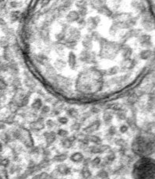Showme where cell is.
Instances as JSON below:
<instances>
[{"mask_svg": "<svg viewBox=\"0 0 155 179\" xmlns=\"http://www.w3.org/2000/svg\"><path fill=\"white\" fill-rule=\"evenodd\" d=\"M99 56L102 58L112 60L116 57L117 54L120 51L121 44L109 41L106 38L101 37L99 41Z\"/></svg>", "mask_w": 155, "mask_h": 179, "instance_id": "3957f363", "label": "cell"}, {"mask_svg": "<svg viewBox=\"0 0 155 179\" xmlns=\"http://www.w3.org/2000/svg\"><path fill=\"white\" fill-rule=\"evenodd\" d=\"M105 3H106V0H90V5L96 10L101 7V6L105 5Z\"/></svg>", "mask_w": 155, "mask_h": 179, "instance_id": "1f68e13d", "label": "cell"}, {"mask_svg": "<svg viewBox=\"0 0 155 179\" xmlns=\"http://www.w3.org/2000/svg\"><path fill=\"white\" fill-rule=\"evenodd\" d=\"M117 133V129L116 127L112 126L111 127H109L108 130V135L110 136H115V134Z\"/></svg>", "mask_w": 155, "mask_h": 179, "instance_id": "681fc988", "label": "cell"}, {"mask_svg": "<svg viewBox=\"0 0 155 179\" xmlns=\"http://www.w3.org/2000/svg\"><path fill=\"white\" fill-rule=\"evenodd\" d=\"M7 87H8L7 83L6 82L5 80H3V79L0 78V91H3V90H5L7 88Z\"/></svg>", "mask_w": 155, "mask_h": 179, "instance_id": "f907efd6", "label": "cell"}, {"mask_svg": "<svg viewBox=\"0 0 155 179\" xmlns=\"http://www.w3.org/2000/svg\"><path fill=\"white\" fill-rule=\"evenodd\" d=\"M128 126H126V125H122V126H120V128H119V131H120V133H126V132L128 131Z\"/></svg>", "mask_w": 155, "mask_h": 179, "instance_id": "6f0895ef", "label": "cell"}, {"mask_svg": "<svg viewBox=\"0 0 155 179\" xmlns=\"http://www.w3.org/2000/svg\"><path fill=\"white\" fill-rule=\"evenodd\" d=\"M80 175L83 179H90L92 176V173L90 171V170L89 169V167L83 166L82 170L80 171Z\"/></svg>", "mask_w": 155, "mask_h": 179, "instance_id": "4316f807", "label": "cell"}, {"mask_svg": "<svg viewBox=\"0 0 155 179\" xmlns=\"http://www.w3.org/2000/svg\"><path fill=\"white\" fill-rule=\"evenodd\" d=\"M101 121L100 120H95L94 121H92L91 123L89 124L88 126H86L84 128H83V133L87 135H89V134H92L95 132L97 131L99 129V128L101 127Z\"/></svg>", "mask_w": 155, "mask_h": 179, "instance_id": "ba28073f", "label": "cell"}, {"mask_svg": "<svg viewBox=\"0 0 155 179\" xmlns=\"http://www.w3.org/2000/svg\"><path fill=\"white\" fill-rule=\"evenodd\" d=\"M77 24L80 25V27H84L85 25L87 24V22H86L83 17H80V19H78Z\"/></svg>", "mask_w": 155, "mask_h": 179, "instance_id": "11a10c76", "label": "cell"}, {"mask_svg": "<svg viewBox=\"0 0 155 179\" xmlns=\"http://www.w3.org/2000/svg\"><path fill=\"white\" fill-rule=\"evenodd\" d=\"M10 164V161L8 158L0 157V166H1V167L6 168V167H9Z\"/></svg>", "mask_w": 155, "mask_h": 179, "instance_id": "7bdbcfd3", "label": "cell"}, {"mask_svg": "<svg viewBox=\"0 0 155 179\" xmlns=\"http://www.w3.org/2000/svg\"><path fill=\"white\" fill-rule=\"evenodd\" d=\"M66 65L67 63L65 60H63V58H58L54 62V68L56 69V70L63 71L66 67Z\"/></svg>", "mask_w": 155, "mask_h": 179, "instance_id": "cb8c5ba5", "label": "cell"}, {"mask_svg": "<svg viewBox=\"0 0 155 179\" xmlns=\"http://www.w3.org/2000/svg\"><path fill=\"white\" fill-rule=\"evenodd\" d=\"M97 11L98 13L107 17H112V15H113V12H112V10H110L106 5L101 6V7L97 9Z\"/></svg>", "mask_w": 155, "mask_h": 179, "instance_id": "7402d4cb", "label": "cell"}, {"mask_svg": "<svg viewBox=\"0 0 155 179\" xmlns=\"http://www.w3.org/2000/svg\"><path fill=\"white\" fill-rule=\"evenodd\" d=\"M66 114L69 117H70L72 119H77L78 116H79V111L76 108H70L66 111Z\"/></svg>", "mask_w": 155, "mask_h": 179, "instance_id": "836d02e7", "label": "cell"}, {"mask_svg": "<svg viewBox=\"0 0 155 179\" xmlns=\"http://www.w3.org/2000/svg\"><path fill=\"white\" fill-rule=\"evenodd\" d=\"M119 30V29L117 27L116 25L113 24L111 26V27H110V29H109V33H110V34L112 35V36H115V35L118 33Z\"/></svg>", "mask_w": 155, "mask_h": 179, "instance_id": "7dc6e473", "label": "cell"}, {"mask_svg": "<svg viewBox=\"0 0 155 179\" xmlns=\"http://www.w3.org/2000/svg\"><path fill=\"white\" fill-rule=\"evenodd\" d=\"M120 51H121L122 56L124 59H129L130 58V56L132 55V49L129 46L121 44V46H120Z\"/></svg>", "mask_w": 155, "mask_h": 179, "instance_id": "2e32d148", "label": "cell"}, {"mask_svg": "<svg viewBox=\"0 0 155 179\" xmlns=\"http://www.w3.org/2000/svg\"><path fill=\"white\" fill-rule=\"evenodd\" d=\"M80 17L78 11L73 10V11H70L68 14L66 15L65 19L69 23H73V22H77L78 19H80Z\"/></svg>", "mask_w": 155, "mask_h": 179, "instance_id": "d6986e66", "label": "cell"}, {"mask_svg": "<svg viewBox=\"0 0 155 179\" xmlns=\"http://www.w3.org/2000/svg\"><path fill=\"white\" fill-rule=\"evenodd\" d=\"M81 128V123L80 122H74L71 126V129L73 131H79Z\"/></svg>", "mask_w": 155, "mask_h": 179, "instance_id": "f5cc1de1", "label": "cell"}, {"mask_svg": "<svg viewBox=\"0 0 155 179\" xmlns=\"http://www.w3.org/2000/svg\"><path fill=\"white\" fill-rule=\"evenodd\" d=\"M68 64L72 69H75L77 66V57L73 53V51H70L68 56Z\"/></svg>", "mask_w": 155, "mask_h": 179, "instance_id": "e0dca14e", "label": "cell"}, {"mask_svg": "<svg viewBox=\"0 0 155 179\" xmlns=\"http://www.w3.org/2000/svg\"><path fill=\"white\" fill-rule=\"evenodd\" d=\"M12 139H14L12 136L11 131L10 132H3L0 134V140L2 143H8L12 141Z\"/></svg>", "mask_w": 155, "mask_h": 179, "instance_id": "603a6c76", "label": "cell"}, {"mask_svg": "<svg viewBox=\"0 0 155 179\" xmlns=\"http://www.w3.org/2000/svg\"><path fill=\"white\" fill-rule=\"evenodd\" d=\"M113 117H114V111H112V110L107 109L106 111H104V113H103L102 119H103V121H104V123L109 124L112 121Z\"/></svg>", "mask_w": 155, "mask_h": 179, "instance_id": "44dd1931", "label": "cell"}, {"mask_svg": "<svg viewBox=\"0 0 155 179\" xmlns=\"http://www.w3.org/2000/svg\"><path fill=\"white\" fill-rule=\"evenodd\" d=\"M93 37L91 34H87L85 35L83 40V46L85 49V50L91 51L93 49Z\"/></svg>", "mask_w": 155, "mask_h": 179, "instance_id": "8fae6325", "label": "cell"}, {"mask_svg": "<svg viewBox=\"0 0 155 179\" xmlns=\"http://www.w3.org/2000/svg\"><path fill=\"white\" fill-rule=\"evenodd\" d=\"M65 46L63 45V43H58L55 45V51L59 56L63 57L65 55Z\"/></svg>", "mask_w": 155, "mask_h": 179, "instance_id": "4dcf8cb0", "label": "cell"}, {"mask_svg": "<svg viewBox=\"0 0 155 179\" xmlns=\"http://www.w3.org/2000/svg\"><path fill=\"white\" fill-rule=\"evenodd\" d=\"M20 128V136H19V140L26 147L31 149L34 146V140H33V138L31 135V133L29 132V130H27L24 128Z\"/></svg>", "mask_w": 155, "mask_h": 179, "instance_id": "277c9868", "label": "cell"}, {"mask_svg": "<svg viewBox=\"0 0 155 179\" xmlns=\"http://www.w3.org/2000/svg\"><path fill=\"white\" fill-rule=\"evenodd\" d=\"M67 158H68V155H67V153H58V154L56 155L55 157H53L52 160H53V162L63 163L64 162Z\"/></svg>", "mask_w": 155, "mask_h": 179, "instance_id": "83f0119b", "label": "cell"}, {"mask_svg": "<svg viewBox=\"0 0 155 179\" xmlns=\"http://www.w3.org/2000/svg\"><path fill=\"white\" fill-rule=\"evenodd\" d=\"M50 111H51L50 107L48 106V105H43L41 110H40V116H42L44 118V117L47 116L50 113Z\"/></svg>", "mask_w": 155, "mask_h": 179, "instance_id": "d590c367", "label": "cell"}, {"mask_svg": "<svg viewBox=\"0 0 155 179\" xmlns=\"http://www.w3.org/2000/svg\"><path fill=\"white\" fill-rule=\"evenodd\" d=\"M133 175L136 179H155V161L143 158L136 164Z\"/></svg>", "mask_w": 155, "mask_h": 179, "instance_id": "7a4b0ae2", "label": "cell"}, {"mask_svg": "<svg viewBox=\"0 0 155 179\" xmlns=\"http://www.w3.org/2000/svg\"><path fill=\"white\" fill-rule=\"evenodd\" d=\"M44 139H45L47 145L50 146L56 140L57 133H56L55 132H52V131L45 132V133H44Z\"/></svg>", "mask_w": 155, "mask_h": 179, "instance_id": "30bf717a", "label": "cell"}, {"mask_svg": "<svg viewBox=\"0 0 155 179\" xmlns=\"http://www.w3.org/2000/svg\"><path fill=\"white\" fill-rule=\"evenodd\" d=\"M0 179H10L7 170L3 168L0 171Z\"/></svg>", "mask_w": 155, "mask_h": 179, "instance_id": "bcb514c9", "label": "cell"}, {"mask_svg": "<svg viewBox=\"0 0 155 179\" xmlns=\"http://www.w3.org/2000/svg\"><path fill=\"white\" fill-rule=\"evenodd\" d=\"M56 170L58 173L59 175L62 176H65V175H68L70 174L71 169L70 167H69L68 165L64 164H60L57 165Z\"/></svg>", "mask_w": 155, "mask_h": 179, "instance_id": "4fadbf2b", "label": "cell"}, {"mask_svg": "<svg viewBox=\"0 0 155 179\" xmlns=\"http://www.w3.org/2000/svg\"><path fill=\"white\" fill-rule=\"evenodd\" d=\"M87 150L89 151L90 153H92V154H97V153H101L106 152V151H108L110 150V146L108 145H94L90 146H88Z\"/></svg>", "mask_w": 155, "mask_h": 179, "instance_id": "52a82bcc", "label": "cell"}, {"mask_svg": "<svg viewBox=\"0 0 155 179\" xmlns=\"http://www.w3.org/2000/svg\"><path fill=\"white\" fill-rule=\"evenodd\" d=\"M43 101L41 98H36L31 104V109L34 111H40L41 108L43 106Z\"/></svg>", "mask_w": 155, "mask_h": 179, "instance_id": "484cf974", "label": "cell"}, {"mask_svg": "<svg viewBox=\"0 0 155 179\" xmlns=\"http://www.w3.org/2000/svg\"><path fill=\"white\" fill-rule=\"evenodd\" d=\"M3 150V144L2 142H0V153Z\"/></svg>", "mask_w": 155, "mask_h": 179, "instance_id": "94428289", "label": "cell"}, {"mask_svg": "<svg viewBox=\"0 0 155 179\" xmlns=\"http://www.w3.org/2000/svg\"><path fill=\"white\" fill-rule=\"evenodd\" d=\"M133 152L140 156H148L155 150V137L146 134L136 138L133 143Z\"/></svg>", "mask_w": 155, "mask_h": 179, "instance_id": "6da1fadb", "label": "cell"}, {"mask_svg": "<svg viewBox=\"0 0 155 179\" xmlns=\"http://www.w3.org/2000/svg\"><path fill=\"white\" fill-rule=\"evenodd\" d=\"M87 138L89 143H92L95 144V145H100L102 142L101 137L97 136V135L89 134V135H87Z\"/></svg>", "mask_w": 155, "mask_h": 179, "instance_id": "d4e9b609", "label": "cell"}, {"mask_svg": "<svg viewBox=\"0 0 155 179\" xmlns=\"http://www.w3.org/2000/svg\"><path fill=\"white\" fill-rule=\"evenodd\" d=\"M56 39L58 42H63L65 40V32L62 31V32L58 33L56 35Z\"/></svg>", "mask_w": 155, "mask_h": 179, "instance_id": "60d3db41", "label": "cell"}, {"mask_svg": "<svg viewBox=\"0 0 155 179\" xmlns=\"http://www.w3.org/2000/svg\"><path fill=\"white\" fill-rule=\"evenodd\" d=\"M71 161H73V163H76V164H80V163H82L83 160H84V156L83 154L82 153L80 152H75L73 153V154L71 155L70 157Z\"/></svg>", "mask_w": 155, "mask_h": 179, "instance_id": "ac0fdd59", "label": "cell"}, {"mask_svg": "<svg viewBox=\"0 0 155 179\" xmlns=\"http://www.w3.org/2000/svg\"><path fill=\"white\" fill-rule=\"evenodd\" d=\"M90 112H91V114H96V113H98L100 111L99 108H96V107H93L92 108L90 109Z\"/></svg>", "mask_w": 155, "mask_h": 179, "instance_id": "91938a15", "label": "cell"}, {"mask_svg": "<svg viewBox=\"0 0 155 179\" xmlns=\"http://www.w3.org/2000/svg\"><path fill=\"white\" fill-rule=\"evenodd\" d=\"M81 37V32L80 31V30H78L76 27H70L69 30V40L71 41H79Z\"/></svg>", "mask_w": 155, "mask_h": 179, "instance_id": "9c48e42d", "label": "cell"}, {"mask_svg": "<svg viewBox=\"0 0 155 179\" xmlns=\"http://www.w3.org/2000/svg\"><path fill=\"white\" fill-rule=\"evenodd\" d=\"M101 163V158L99 157H97L94 158L93 160H91V161H90V165H91L93 167H99Z\"/></svg>", "mask_w": 155, "mask_h": 179, "instance_id": "ab89813d", "label": "cell"}, {"mask_svg": "<svg viewBox=\"0 0 155 179\" xmlns=\"http://www.w3.org/2000/svg\"><path fill=\"white\" fill-rule=\"evenodd\" d=\"M78 12H79V15H80V17H84L87 14V8H83V9L78 10Z\"/></svg>", "mask_w": 155, "mask_h": 179, "instance_id": "db71d44e", "label": "cell"}, {"mask_svg": "<svg viewBox=\"0 0 155 179\" xmlns=\"http://www.w3.org/2000/svg\"><path fill=\"white\" fill-rule=\"evenodd\" d=\"M56 179H59V178H56Z\"/></svg>", "mask_w": 155, "mask_h": 179, "instance_id": "be15d7a7", "label": "cell"}, {"mask_svg": "<svg viewBox=\"0 0 155 179\" xmlns=\"http://www.w3.org/2000/svg\"><path fill=\"white\" fill-rule=\"evenodd\" d=\"M20 12L19 11H13L10 13V18L12 20L15 21V20H17L20 17Z\"/></svg>", "mask_w": 155, "mask_h": 179, "instance_id": "f6af8a7d", "label": "cell"}, {"mask_svg": "<svg viewBox=\"0 0 155 179\" xmlns=\"http://www.w3.org/2000/svg\"><path fill=\"white\" fill-rule=\"evenodd\" d=\"M120 179H123V178H120Z\"/></svg>", "mask_w": 155, "mask_h": 179, "instance_id": "e7e4bbea", "label": "cell"}, {"mask_svg": "<svg viewBox=\"0 0 155 179\" xmlns=\"http://www.w3.org/2000/svg\"><path fill=\"white\" fill-rule=\"evenodd\" d=\"M76 141V137L73 136V137H65V138H63L62 140H61V144L63 146L64 148H66V149H70L73 146L74 143Z\"/></svg>", "mask_w": 155, "mask_h": 179, "instance_id": "9a60e30c", "label": "cell"}, {"mask_svg": "<svg viewBox=\"0 0 155 179\" xmlns=\"http://www.w3.org/2000/svg\"><path fill=\"white\" fill-rule=\"evenodd\" d=\"M4 0H0V3H3Z\"/></svg>", "mask_w": 155, "mask_h": 179, "instance_id": "6125c7cd", "label": "cell"}, {"mask_svg": "<svg viewBox=\"0 0 155 179\" xmlns=\"http://www.w3.org/2000/svg\"><path fill=\"white\" fill-rule=\"evenodd\" d=\"M115 116H116V118L119 120H124V119H126V112L122 110V109H120V110H119V111H117L115 112Z\"/></svg>", "mask_w": 155, "mask_h": 179, "instance_id": "74e56055", "label": "cell"}, {"mask_svg": "<svg viewBox=\"0 0 155 179\" xmlns=\"http://www.w3.org/2000/svg\"><path fill=\"white\" fill-rule=\"evenodd\" d=\"M76 6L78 10H80L83 8H87V1H85V0H79L77 3H76Z\"/></svg>", "mask_w": 155, "mask_h": 179, "instance_id": "ee69618b", "label": "cell"}, {"mask_svg": "<svg viewBox=\"0 0 155 179\" xmlns=\"http://www.w3.org/2000/svg\"><path fill=\"white\" fill-rule=\"evenodd\" d=\"M57 135L62 137V138H65V137H68L69 136V132L64 129V128H59L57 131Z\"/></svg>", "mask_w": 155, "mask_h": 179, "instance_id": "b9f144b4", "label": "cell"}, {"mask_svg": "<svg viewBox=\"0 0 155 179\" xmlns=\"http://www.w3.org/2000/svg\"><path fill=\"white\" fill-rule=\"evenodd\" d=\"M96 179H109V174L106 170L101 169L96 174Z\"/></svg>", "mask_w": 155, "mask_h": 179, "instance_id": "d6a6232c", "label": "cell"}, {"mask_svg": "<svg viewBox=\"0 0 155 179\" xmlns=\"http://www.w3.org/2000/svg\"><path fill=\"white\" fill-rule=\"evenodd\" d=\"M63 45L65 46V48L68 49H70V50H73L75 49L77 46V42L76 41H71V40H69V39H66L65 41L63 42Z\"/></svg>", "mask_w": 155, "mask_h": 179, "instance_id": "f1b7e54d", "label": "cell"}, {"mask_svg": "<svg viewBox=\"0 0 155 179\" xmlns=\"http://www.w3.org/2000/svg\"><path fill=\"white\" fill-rule=\"evenodd\" d=\"M24 83L25 85H26V87H27L29 90H34V88L36 87V82L34 81L33 78L27 76L26 79H25Z\"/></svg>", "mask_w": 155, "mask_h": 179, "instance_id": "f546056e", "label": "cell"}, {"mask_svg": "<svg viewBox=\"0 0 155 179\" xmlns=\"http://www.w3.org/2000/svg\"><path fill=\"white\" fill-rule=\"evenodd\" d=\"M100 22H101V18L99 17H92L87 19V24L89 27V30L94 31V30L97 28V27L100 24Z\"/></svg>", "mask_w": 155, "mask_h": 179, "instance_id": "7c38bea8", "label": "cell"}, {"mask_svg": "<svg viewBox=\"0 0 155 179\" xmlns=\"http://www.w3.org/2000/svg\"><path fill=\"white\" fill-rule=\"evenodd\" d=\"M10 5L12 8H17L19 6V3L16 2V1H12V2H10Z\"/></svg>", "mask_w": 155, "mask_h": 179, "instance_id": "680465c9", "label": "cell"}, {"mask_svg": "<svg viewBox=\"0 0 155 179\" xmlns=\"http://www.w3.org/2000/svg\"><path fill=\"white\" fill-rule=\"evenodd\" d=\"M37 179H51V177L50 174H48L47 172H40L39 174H37L35 175Z\"/></svg>", "mask_w": 155, "mask_h": 179, "instance_id": "f35d334b", "label": "cell"}, {"mask_svg": "<svg viewBox=\"0 0 155 179\" xmlns=\"http://www.w3.org/2000/svg\"><path fill=\"white\" fill-rule=\"evenodd\" d=\"M45 126H47V128H48L51 129V128H53L56 127V123L53 121V120H51V119H49V120H47L46 122H45Z\"/></svg>", "mask_w": 155, "mask_h": 179, "instance_id": "c3c4849f", "label": "cell"}, {"mask_svg": "<svg viewBox=\"0 0 155 179\" xmlns=\"http://www.w3.org/2000/svg\"><path fill=\"white\" fill-rule=\"evenodd\" d=\"M119 72V66H112L111 68H109L108 70L106 71V75L108 76H115L118 74Z\"/></svg>", "mask_w": 155, "mask_h": 179, "instance_id": "8d00e7d4", "label": "cell"}, {"mask_svg": "<svg viewBox=\"0 0 155 179\" xmlns=\"http://www.w3.org/2000/svg\"><path fill=\"white\" fill-rule=\"evenodd\" d=\"M39 37L45 43L50 41V31L49 27H41L39 31Z\"/></svg>", "mask_w": 155, "mask_h": 179, "instance_id": "5bb4252c", "label": "cell"}, {"mask_svg": "<svg viewBox=\"0 0 155 179\" xmlns=\"http://www.w3.org/2000/svg\"><path fill=\"white\" fill-rule=\"evenodd\" d=\"M50 2H51V0H41V6L42 8H44V7H47V6L49 5V3H50Z\"/></svg>", "mask_w": 155, "mask_h": 179, "instance_id": "9f6ffc18", "label": "cell"}, {"mask_svg": "<svg viewBox=\"0 0 155 179\" xmlns=\"http://www.w3.org/2000/svg\"><path fill=\"white\" fill-rule=\"evenodd\" d=\"M44 121V118L42 116H39L35 121H32L31 123L30 124V128L34 132H39V131L42 130L45 126V124Z\"/></svg>", "mask_w": 155, "mask_h": 179, "instance_id": "8992f818", "label": "cell"}, {"mask_svg": "<svg viewBox=\"0 0 155 179\" xmlns=\"http://www.w3.org/2000/svg\"><path fill=\"white\" fill-rule=\"evenodd\" d=\"M58 123L61 124V125H65V124L68 123L69 119L67 117L62 116V117L58 118Z\"/></svg>", "mask_w": 155, "mask_h": 179, "instance_id": "816d5d0a", "label": "cell"}, {"mask_svg": "<svg viewBox=\"0 0 155 179\" xmlns=\"http://www.w3.org/2000/svg\"><path fill=\"white\" fill-rule=\"evenodd\" d=\"M3 56H4V58L6 60L8 61V62H11V61H13V53L11 50L8 48H6L5 50H4V53H3Z\"/></svg>", "mask_w": 155, "mask_h": 179, "instance_id": "e575fe53", "label": "cell"}, {"mask_svg": "<svg viewBox=\"0 0 155 179\" xmlns=\"http://www.w3.org/2000/svg\"><path fill=\"white\" fill-rule=\"evenodd\" d=\"M80 60L86 63H95L96 61V54L93 51L83 50L80 55Z\"/></svg>", "mask_w": 155, "mask_h": 179, "instance_id": "5b68a950", "label": "cell"}, {"mask_svg": "<svg viewBox=\"0 0 155 179\" xmlns=\"http://www.w3.org/2000/svg\"><path fill=\"white\" fill-rule=\"evenodd\" d=\"M35 61L38 63H39L40 65H47L49 62V58L44 54H38L35 56Z\"/></svg>", "mask_w": 155, "mask_h": 179, "instance_id": "ffe728a7", "label": "cell"}]
</instances>
